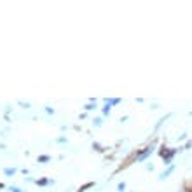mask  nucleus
<instances>
[{"label": "nucleus", "mask_w": 192, "mask_h": 192, "mask_svg": "<svg viewBox=\"0 0 192 192\" xmlns=\"http://www.w3.org/2000/svg\"><path fill=\"white\" fill-rule=\"evenodd\" d=\"M175 154H177V150H175V149L170 150V152H166V149L161 150V157L164 159V164H170V163H171V159L175 157Z\"/></svg>", "instance_id": "nucleus-1"}, {"label": "nucleus", "mask_w": 192, "mask_h": 192, "mask_svg": "<svg viewBox=\"0 0 192 192\" xmlns=\"http://www.w3.org/2000/svg\"><path fill=\"white\" fill-rule=\"evenodd\" d=\"M152 152H154V147H147V149L143 150L140 156H136V161H145V159H147V157L152 154Z\"/></svg>", "instance_id": "nucleus-2"}, {"label": "nucleus", "mask_w": 192, "mask_h": 192, "mask_svg": "<svg viewBox=\"0 0 192 192\" xmlns=\"http://www.w3.org/2000/svg\"><path fill=\"white\" fill-rule=\"evenodd\" d=\"M93 185H94V184H93V182H87V184H84V185H82V187H80V189H79L77 192H86V190H87V189H91Z\"/></svg>", "instance_id": "nucleus-3"}, {"label": "nucleus", "mask_w": 192, "mask_h": 192, "mask_svg": "<svg viewBox=\"0 0 192 192\" xmlns=\"http://www.w3.org/2000/svg\"><path fill=\"white\" fill-rule=\"evenodd\" d=\"M4 175H7V177L16 175V168H5V170H4Z\"/></svg>", "instance_id": "nucleus-4"}, {"label": "nucleus", "mask_w": 192, "mask_h": 192, "mask_svg": "<svg viewBox=\"0 0 192 192\" xmlns=\"http://www.w3.org/2000/svg\"><path fill=\"white\" fill-rule=\"evenodd\" d=\"M173 170H175V168H173V166H170V168H168V170H166L163 175H161V180H163V178H166L168 175H171V173H173Z\"/></svg>", "instance_id": "nucleus-5"}, {"label": "nucleus", "mask_w": 192, "mask_h": 192, "mask_svg": "<svg viewBox=\"0 0 192 192\" xmlns=\"http://www.w3.org/2000/svg\"><path fill=\"white\" fill-rule=\"evenodd\" d=\"M117 103H121V100H119V98H114V100H107V105H110V107H112V105H117Z\"/></svg>", "instance_id": "nucleus-6"}, {"label": "nucleus", "mask_w": 192, "mask_h": 192, "mask_svg": "<svg viewBox=\"0 0 192 192\" xmlns=\"http://www.w3.org/2000/svg\"><path fill=\"white\" fill-rule=\"evenodd\" d=\"M49 159H51L49 156H40V157H39V163H47Z\"/></svg>", "instance_id": "nucleus-7"}, {"label": "nucleus", "mask_w": 192, "mask_h": 192, "mask_svg": "<svg viewBox=\"0 0 192 192\" xmlns=\"http://www.w3.org/2000/svg\"><path fill=\"white\" fill-rule=\"evenodd\" d=\"M49 184V180H45V178H40V180H37V185H47Z\"/></svg>", "instance_id": "nucleus-8"}, {"label": "nucleus", "mask_w": 192, "mask_h": 192, "mask_svg": "<svg viewBox=\"0 0 192 192\" xmlns=\"http://www.w3.org/2000/svg\"><path fill=\"white\" fill-rule=\"evenodd\" d=\"M110 114V105H105V108H103V115H108Z\"/></svg>", "instance_id": "nucleus-9"}, {"label": "nucleus", "mask_w": 192, "mask_h": 192, "mask_svg": "<svg viewBox=\"0 0 192 192\" xmlns=\"http://www.w3.org/2000/svg\"><path fill=\"white\" fill-rule=\"evenodd\" d=\"M117 189H119V192H122L124 189H126V184H124V182H122V184H119V187H117Z\"/></svg>", "instance_id": "nucleus-10"}, {"label": "nucleus", "mask_w": 192, "mask_h": 192, "mask_svg": "<svg viewBox=\"0 0 192 192\" xmlns=\"http://www.w3.org/2000/svg\"><path fill=\"white\" fill-rule=\"evenodd\" d=\"M9 190L11 192H23L21 189H18V187H9Z\"/></svg>", "instance_id": "nucleus-11"}, {"label": "nucleus", "mask_w": 192, "mask_h": 192, "mask_svg": "<svg viewBox=\"0 0 192 192\" xmlns=\"http://www.w3.org/2000/svg\"><path fill=\"white\" fill-rule=\"evenodd\" d=\"M94 126H101V119H94Z\"/></svg>", "instance_id": "nucleus-12"}, {"label": "nucleus", "mask_w": 192, "mask_h": 192, "mask_svg": "<svg viewBox=\"0 0 192 192\" xmlns=\"http://www.w3.org/2000/svg\"><path fill=\"white\" fill-rule=\"evenodd\" d=\"M93 108H94V105H93V103H89V105H86V110H93Z\"/></svg>", "instance_id": "nucleus-13"}, {"label": "nucleus", "mask_w": 192, "mask_h": 192, "mask_svg": "<svg viewBox=\"0 0 192 192\" xmlns=\"http://www.w3.org/2000/svg\"><path fill=\"white\" fill-rule=\"evenodd\" d=\"M4 187H5V185H4V184H0V189H4Z\"/></svg>", "instance_id": "nucleus-14"}]
</instances>
